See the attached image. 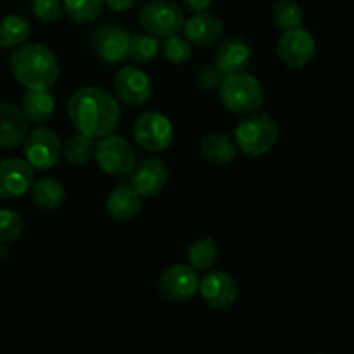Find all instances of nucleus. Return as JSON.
Returning <instances> with one entry per match:
<instances>
[{"label":"nucleus","instance_id":"1","mask_svg":"<svg viewBox=\"0 0 354 354\" xmlns=\"http://www.w3.org/2000/svg\"><path fill=\"white\" fill-rule=\"evenodd\" d=\"M68 114L76 131L100 138L116 130L121 118L120 100L102 86H83L69 99Z\"/></svg>","mask_w":354,"mask_h":354},{"label":"nucleus","instance_id":"2","mask_svg":"<svg viewBox=\"0 0 354 354\" xmlns=\"http://www.w3.org/2000/svg\"><path fill=\"white\" fill-rule=\"evenodd\" d=\"M10 73L26 90L50 88L59 78V62L54 52L41 44L16 47L9 61Z\"/></svg>","mask_w":354,"mask_h":354},{"label":"nucleus","instance_id":"3","mask_svg":"<svg viewBox=\"0 0 354 354\" xmlns=\"http://www.w3.org/2000/svg\"><path fill=\"white\" fill-rule=\"evenodd\" d=\"M280 137V127L275 118L268 113L252 111L237 123L234 142L237 151L249 158H258L275 147Z\"/></svg>","mask_w":354,"mask_h":354},{"label":"nucleus","instance_id":"4","mask_svg":"<svg viewBox=\"0 0 354 354\" xmlns=\"http://www.w3.org/2000/svg\"><path fill=\"white\" fill-rule=\"evenodd\" d=\"M218 93L221 104L235 114L258 111L265 102V90L259 80L244 71L225 76Z\"/></svg>","mask_w":354,"mask_h":354},{"label":"nucleus","instance_id":"5","mask_svg":"<svg viewBox=\"0 0 354 354\" xmlns=\"http://www.w3.org/2000/svg\"><path fill=\"white\" fill-rule=\"evenodd\" d=\"M93 159L106 175L113 176L130 175L131 169L137 165V154L130 142L113 133L99 138L95 144Z\"/></svg>","mask_w":354,"mask_h":354},{"label":"nucleus","instance_id":"6","mask_svg":"<svg viewBox=\"0 0 354 354\" xmlns=\"http://www.w3.org/2000/svg\"><path fill=\"white\" fill-rule=\"evenodd\" d=\"M24 158L35 169H50L62 154V142L52 128L38 127L24 138Z\"/></svg>","mask_w":354,"mask_h":354},{"label":"nucleus","instance_id":"7","mask_svg":"<svg viewBox=\"0 0 354 354\" xmlns=\"http://www.w3.org/2000/svg\"><path fill=\"white\" fill-rule=\"evenodd\" d=\"M142 28L158 37H169L183 28V10L171 0H151L140 9Z\"/></svg>","mask_w":354,"mask_h":354},{"label":"nucleus","instance_id":"8","mask_svg":"<svg viewBox=\"0 0 354 354\" xmlns=\"http://www.w3.org/2000/svg\"><path fill=\"white\" fill-rule=\"evenodd\" d=\"M133 137L135 142L145 151H166L173 142V124L165 114L149 111L135 120Z\"/></svg>","mask_w":354,"mask_h":354},{"label":"nucleus","instance_id":"9","mask_svg":"<svg viewBox=\"0 0 354 354\" xmlns=\"http://www.w3.org/2000/svg\"><path fill=\"white\" fill-rule=\"evenodd\" d=\"M317 54V41L310 31L303 28L286 30L277 44V55L280 61L292 69H301L311 62Z\"/></svg>","mask_w":354,"mask_h":354},{"label":"nucleus","instance_id":"10","mask_svg":"<svg viewBox=\"0 0 354 354\" xmlns=\"http://www.w3.org/2000/svg\"><path fill=\"white\" fill-rule=\"evenodd\" d=\"M114 92L116 99L121 100L124 106H144L152 93L151 76L140 68L124 66L114 76Z\"/></svg>","mask_w":354,"mask_h":354},{"label":"nucleus","instance_id":"11","mask_svg":"<svg viewBox=\"0 0 354 354\" xmlns=\"http://www.w3.org/2000/svg\"><path fill=\"white\" fill-rule=\"evenodd\" d=\"M197 270L190 265H173L159 277L158 289L162 297L171 303H185L199 290Z\"/></svg>","mask_w":354,"mask_h":354},{"label":"nucleus","instance_id":"12","mask_svg":"<svg viewBox=\"0 0 354 354\" xmlns=\"http://www.w3.org/2000/svg\"><path fill=\"white\" fill-rule=\"evenodd\" d=\"M33 182L35 173L28 161L17 158L0 161V199H17L24 196Z\"/></svg>","mask_w":354,"mask_h":354},{"label":"nucleus","instance_id":"13","mask_svg":"<svg viewBox=\"0 0 354 354\" xmlns=\"http://www.w3.org/2000/svg\"><path fill=\"white\" fill-rule=\"evenodd\" d=\"M130 185L140 197H154L165 189L169 178L168 165L161 158H149L131 169Z\"/></svg>","mask_w":354,"mask_h":354},{"label":"nucleus","instance_id":"14","mask_svg":"<svg viewBox=\"0 0 354 354\" xmlns=\"http://www.w3.org/2000/svg\"><path fill=\"white\" fill-rule=\"evenodd\" d=\"M131 35L120 24H104L93 33L92 47L93 52L104 62L116 64L128 57Z\"/></svg>","mask_w":354,"mask_h":354},{"label":"nucleus","instance_id":"15","mask_svg":"<svg viewBox=\"0 0 354 354\" xmlns=\"http://www.w3.org/2000/svg\"><path fill=\"white\" fill-rule=\"evenodd\" d=\"M199 292L213 310H228L237 299V283L228 273L214 270L201 280Z\"/></svg>","mask_w":354,"mask_h":354},{"label":"nucleus","instance_id":"16","mask_svg":"<svg viewBox=\"0 0 354 354\" xmlns=\"http://www.w3.org/2000/svg\"><path fill=\"white\" fill-rule=\"evenodd\" d=\"M183 37L197 47H211L216 44L223 35V21L214 14L203 10L190 16L183 23Z\"/></svg>","mask_w":354,"mask_h":354},{"label":"nucleus","instance_id":"17","mask_svg":"<svg viewBox=\"0 0 354 354\" xmlns=\"http://www.w3.org/2000/svg\"><path fill=\"white\" fill-rule=\"evenodd\" d=\"M252 59V48L242 37H228L218 47L214 54V62L225 75L244 71Z\"/></svg>","mask_w":354,"mask_h":354},{"label":"nucleus","instance_id":"18","mask_svg":"<svg viewBox=\"0 0 354 354\" xmlns=\"http://www.w3.org/2000/svg\"><path fill=\"white\" fill-rule=\"evenodd\" d=\"M28 118L23 109L12 104L0 102V149L17 147L28 137Z\"/></svg>","mask_w":354,"mask_h":354},{"label":"nucleus","instance_id":"19","mask_svg":"<svg viewBox=\"0 0 354 354\" xmlns=\"http://www.w3.org/2000/svg\"><path fill=\"white\" fill-rule=\"evenodd\" d=\"M142 197L131 185H118L111 190L106 201V211L113 220H133L142 207Z\"/></svg>","mask_w":354,"mask_h":354},{"label":"nucleus","instance_id":"20","mask_svg":"<svg viewBox=\"0 0 354 354\" xmlns=\"http://www.w3.org/2000/svg\"><path fill=\"white\" fill-rule=\"evenodd\" d=\"M199 151L203 158L211 165H230L237 156V145L234 138L228 137L227 133L214 131V133L206 135L201 140Z\"/></svg>","mask_w":354,"mask_h":354},{"label":"nucleus","instance_id":"21","mask_svg":"<svg viewBox=\"0 0 354 354\" xmlns=\"http://www.w3.org/2000/svg\"><path fill=\"white\" fill-rule=\"evenodd\" d=\"M21 109H23L24 116L28 118L30 123L41 124L48 121V118L54 114L55 111V99L48 88L41 90H28L23 97H21Z\"/></svg>","mask_w":354,"mask_h":354},{"label":"nucleus","instance_id":"22","mask_svg":"<svg viewBox=\"0 0 354 354\" xmlns=\"http://www.w3.org/2000/svg\"><path fill=\"white\" fill-rule=\"evenodd\" d=\"M31 199L38 207L47 211H55L62 207L66 201V190L61 182L54 178H40L33 182L30 189Z\"/></svg>","mask_w":354,"mask_h":354},{"label":"nucleus","instance_id":"23","mask_svg":"<svg viewBox=\"0 0 354 354\" xmlns=\"http://www.w3.org/2000/svg\"><path fill=\"white\" fill-rule=\"evenodd\" d=\"M62 154L66 161L75 166H83L90 162L95 154V138L85 133L75 131L68 137L66 144H62Z\"/></svg>","mask_w":354,"mask_h":354},{"label":"nucleus","instance_id":"24","mask_svg":"<svg viewBox=\"0 0 354 354\" xmlns=\"http://www.w3.org/2000/svg\"><path fill=\"white\" fill-rule=\"evenodd\" d=\"M31 33L28 19L17 14H10L0 19V47L14 48L23 45Z\"/></svg>","mask_w":354,"mask_h":354},{"label":"nucleus","instance_id":"25","mask_svg":"<svg viewBox=\"0 0 354 354\" xmlns=\"http://www.w3.org/2000/svg\"><path fill=\"white\" fill-rule=\"evenodd\" d=\"M218 259V245L213 239H197L187 249V261L194 270H209Z\"/></svg>","mask_w":354,"mask_h":354},{"label":"nucleus","instance_id":"26","mask_svg":"<svg viewBox=\"0 0 354 354\" xmlns=\"http://www.w3.org/2000/svg\"><path fill=\"white\" fill-rule=\"evenodd\" d=\"M161 52V37L154 33H138L130 37V48L128 57L135 59L137 62H149L156 59Z\"/></svg>","mask_w":354,"mask_h":354},{"label":"nucleus","instance_id":"27","mask_svg":"<svg viewBox=\"0 0 354 354\" xmlns=\"http://www.w3.org/2000/svg\"><path fill=\"white\" fill-rule=\"evenodd\" d=\"M304 12L294 0H279L273 7V24L280 30H294L303 26Z\"/></svg>","mask_w":354,"mask_h":354},{"label":"nucleus","instance_id":"28","mask_svg":"<svg viewBox=\"0 0 354 354\" xmlns=\"http://www.w3.org/2000/svg\"><path fill=\"white\" fill-rule=\"evenodd\" d=\"M66 12L76 23H90L102 12L104 0H62Z\"/></svg>","mask_w":354,"mask_h":354},{"label":"nucleus","instance_id":"29","mask_svg":"<svg viewBox=\"0 0 354 354\" xmlns=\"http://www.w3.org/2000/svg\"><path fill=\"white\" fill-rule=\"evenodd\" d=\"M162 55L171 64L182 66L192 55V44L178 33L169 35V37H166L165 44H162Z\"/></svg>","mask_w":354,"mask_h":354},{"label":"nucleus","instance_id":"30","mask_svg":"<svg viewBox=\"0 0 354 354\" xmlns=\"http://www.w3.org/2000/svg\"><path fill=\"white\" fill-rule=\"evenodd\" d=\"M23 230L24 221L19 213L12 209H0V244L17 241Z\"/></svg>","mask_w":354,"mask_h":354},{"label":"nucleus","instance_id":"31","mask_svg":"<svg viewBox=\"0 0 354 354\" xmlns=\"http://www.w3.org/2000/svg\"><path fill=\"white\" fill-rule=\"evenodd\" d=\"M225 76L227 75L218 68L216 62H207V64L201 66L199 71H197L196 83L203 92H214V90L220 88Z\"/></svg>","mask_w":354,"mask_h":354},{"label":"nucleus","instance_id":"32","mask_svg":"<svg viewBox=\"0 0 354 354\" xmlns=\"http://www.w3.org/2000/svg\"><path fill=\"white\" fill-rule=\"evenodd\" d=\"M62 0H33V14L41 23H54L62 16Z\"/></svg>","mask_w":354,"mask_h":354},{"label":"nucleus","instance_id":"33","mask_svg":"<svg viewBox=\"0 0 354 354\" xmlns=\"http://www.w3.org/2000/svg\"><path fill=\"white\" fill-rule=\"evenodd\" d=\"M135 2L137 0H104V6H107L114 12H127L135 6Z\"/></svg>","mask_w":354,"mask_h":354},{"label":"nucleus","instance_id":"34","mask_svg":"<svg viewBox=\"0 0 354 354\" xmlns=\"http://www.w3.org/2000/svg\"><path fill=\"white\" fill-rule=\"evenodd\" d=\"M187 9L194 10V12H203V10L209 9L213 0H183Z\"/></svg>","mask_w":354,"mask_h":354}]
</instances>
